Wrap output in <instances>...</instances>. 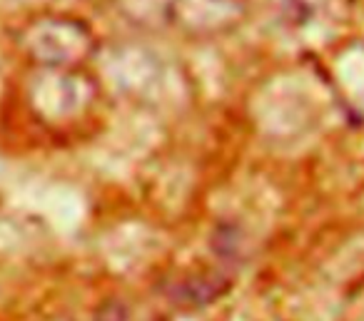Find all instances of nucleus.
I'll return each instance as SVG.
<instances>
[{
    "label": "nucleus",
    "mask_w": 364,
    "mask_h": 321,
    "mask_svg": "<svg viewBox=\"0 0 364 321\" xmlns=\"http://www.w3.org/2000/svg\"><path fill=\"white\" fill-rule=\"evenodd\" d=\"M225 291V281L218 279H193V281H182L177 286V299L182 304H208V301L218 299Z\"/></svg>",
    "instance_id": "f257e3e1"
},
{
    "label": "nucleus",
    "mask_w": 364,
    "mask_h": 321,
    "mask_svg": "<svg viewBox=\"0 0 364 321\" xmlns=\"http://www.w3.org/2000/svg\"><path fill=\"white\" fill-rule=\"evenodd\" d=\"M130 309H127L122 301H110V304H105L100 309V314H97V321H130Z\"/></svg>",
    "instance_id": "f03ea898"
}]
</instances>
